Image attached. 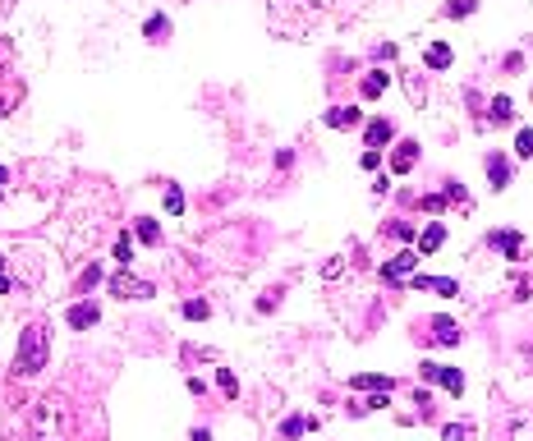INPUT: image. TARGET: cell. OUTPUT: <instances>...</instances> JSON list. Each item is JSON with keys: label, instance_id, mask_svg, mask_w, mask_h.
Segmentation results:
<instances>
[{"label": "cell", "instance_id": "cell-1", "mask_svg": "<svg viewBox=\"0 0 533 441\" xmlns=\"http://www.w3.org/2000/svg\"><path fill=\"white\" fill-rule=\"evenodd\" d=\"M74 432V405L64 396H42L32 409V441H69Z\"/></svg>", "mask_w": 533, "mask_h": 441}, {"label": "cell", "instance_id": "cell-2", "mask_svg": "<svg viewBox=\"0 0 533 441\" xmlns=\"http://www.w3.org/2000/svg\"><path fill=\"white\" fill-rule=\"evenodd\" d=\"M46 354H51V331L46 326H28L23 340H19V359H14V372L19 377H32L46 368Z\"/></svg>", "mask_w": 533, "mask_h": 441}, {"label": "cell", "instance_id": "cell-3", "mask_svg": "<svg viewBox=\"0 0 533 441\" xmlns=\"http://www.w3.org/2000/svg\"><path fill=\"white\" fill-rule=\"evenodd\" d=\"M110 294H115V299H152L156 289L147 285V281H138V276H129V272L120 267V272L110 276Z\"/></svg>", "mask_w": 533, "mask_h": 441}, {"label": "cell", "instance_id": "cell-4", "mask_svg": "<svg viewBox=\"0 0 533 441\" xmlns=\"http://www.w3.org/2000/svg\"><path fill=\"white\" fill-rule=\"evenodd\" d=\"M423 377L446 386L451 396H464V377H460V368H446V363H423Z\"/></svg>", "mask_w": 533, "mask_h": 441}, {"label": "cell", "instance_id": "cell-5", "mask_svg": "<svg viewBox=\"0 0 533 441\" xmlns=\"http://www.w3.org/2000/svg\"><path fill=\"white\" fill-rule=\"evenodd\" d=\"M414 262H418V248H405V253H396V258L381 267V281H405V276L414 272Z\"/></svg>", "mask_w": 533, "mask_h": 441}, {"label": "cell", "instance_id": "cell-6", "mask_svg": "<svg viewBox=\"0 0 533 441\" xmlns=\"http://www.w3.org/2000/svg\"><path fill=\"white\" fill-rule=\"evenodd\" d=\"M410 289H437V294H460V285L451 281V276H410Z\"/></svg>", "mask_w": 533, "mask_h": 441}, {"label": "cell", "instance_id": "cell-7", "mask_svg": "<svg viewBox=\"0 0 533 441\" xmlns=\"http://www.w3.org/2000/svg\"><path fill=\"white\" fill-rule=\"evenodd\" d=\"M492 243H497L510 262H524V239H519L515 230H497V235H492Z\"/></svg>", "mask_w": 533, "mask_h": 441}, {"label": "cell", "instance_id": "cell-8", "mask_svg": "<svg viewBox=\"0 0 533 441\" xmlns=\"http://www.w3.org/2000/svg\"><path fill=\"white\" fill-rule=\"evenodd\" d=\"M318 427V418H308V414H289L285 423H281V441H299L304 432H313Z\"/></svg>", "mask_w": 533, "mask_h": 441}, {"label": "cell", "instance_id": "cell-9", "mask_svg": "<svg viewBox=\"0 0 533 441\" xmlns=\"http://www.w3.org/2000/svg\"><path fill=\"white\" fill-rule=\"evenodd\" d=\"M442 243H446V226H442V221H432V226H427L423 235H418V258H427V253H437Z\"/></svg>", "mask_w": 533, "mask_h": 441}, {"label": "cell", "instance_id": "cell-10", "mask_svg": "<svg viewBox=\"0 0 533 441\" xmlns=\"http://www.w3.org/2000/svg\"><path fill=\"white\" fill-rule=\"evenodd\" d=\"M350 386L354 391H391L396 381L386 377V372H359V377H350Z\"/></svg>", "mask_w": 533, "mask_h": 441}, {"label": "cell", "instance_id": "cell-11", "mask_svg": "<svg viewBox=\"0 0 533 441\" xmlns=\"http://www.w3.org/2000/svg\"><path fill=\"white\" fill-rule=\"evenodd\" d=\"M391 134H396L391 120H368V129H364V138H368V147H372V152H381V143H391Z\"/></svg>", "mask_w": 533, "mask_h": 441}, {"label": "cell", "instance_id": "cell-12", "mask_svg": "<svg viewBox=\"0 0 533 441\" xmlns=\"http://www.w3.org/2000/svg\"><path fill=\"white\" fill-rule=\"evenodd\" d=\"M322 124H327V129H354V124H359V110H354V106H335V110L322 115Z\"/></svg>", "mask_w": 533, "mask_h": 441}, {"label": "cell", "instance_id": "cell-13", "mask_svg": "<svg viewBox=\"0 0 533 441\" xmlns=\"http://www.w3.org/2000/svg\"><path fill=\"white\" fill-rule=\"evenodd\" d=\"M432 340L437 345H460V326L451 318H432Z\"/></svg>", "mask_w": 533, "mask_h": 441}, {"label": "cell", "instance_id": "cell-14", "mask_svg": "<svg viewBox=\"0 0 533 441\" xmlns=\"http://www.w3.org/2000/svg\"><path fill=\"white\" fill-rule=\"evenodd\" d=\"M97 318H102V313H97V304H74V308H69V326H74V331L97 326Z\"/></svg>", "mask_w": 533, "mask_h": 441}, {"label": "cell", "instance_id": "cell-15", "mask_svg": "<svg viewBox=\"0 0 533 441\" xmlns=\"http://www.w3.org/2000/svg\"><path fill=\"white\" fill-rule=\"evenodd\" d=\"M488 180H492V189H506V184H510V166H506V156L488 152Z\"/></svg>", "mask_w": 533, "mask_h": 441}, {"label": "cell", "instance_id": "cell-16", "mask_svg": "<svg viewBox=\"0 0 533 441\" xmlns=\"http://www.w3.org/2000/svg\"><path fill=\"white\" fill-rule=\"evenodd\" d=\"M414 161H418V147H414V143H400L396 152H391V170H396V175H405Z\"/></svg>", "mask_w": 533, "mask_h": 441}, {"label": "cell", "instance_id": "cell-17", "mask_svg": "<svg viewBox=\"0 0 533 441\" xmlns=\"http://www.w3.org/2000/svg\"><path fill=\"white\" fill-rule=\"evenodd\" d=\"M423 64H427V69H446V64H451V46H446V42H432V46L423 51Z\"/></svg>", "mask_w": 533, "mask_h": 441}, {"label": "cell", "instance_id": "cell-18", "mask_svg": "<svg viewBox=\"0 0 533 441\" xmlns=\"http://www.w3.org/2000/svg\"><path fill=\"white\" fill-rule=\"evenodd\" d=\"M510 441H533V414H515L510 418Z\"/></svg>", "mask_w": 533, "mask_h": 441}, {"label": "cell", "instance_id": "cell-19", "mask_svg": "<svg viewBox=\"0 0 533 441\" xmlns=\"http://www.w3.org/2000/svg\"><path fill=\"white\" fill-rule=\"evenodd\" d=\"M386 83H391V78H386V74H381V69H377V74H364V83H359V92H364V97H381V92H386Z\"/></svg>", "mask_w": 533, "mask_h": 441}, {"label": "cell", "instance_id": "cell-20", "mask_svg": "<svg viewBox=\"0 0 533 441\" xmlns=\"http://www.w3.org/2000/svg\"><path fill=\"white\" fill-rule=\"evenodd\" d=\"M180 313H184L189 322H202L207 313H212V308H207V299H184V304H180Z\"/></svg>", "mask_w": 533, "mask_h": 441}, {"label": "cell", "instance_id": "cell-21", "mask_svg": "<svg viewBox=\"0 0 533 441\" xmlns=\"http://www.w3.org/2000/svg\"><path fill=\"white\" fill-rule=\"evenodd\" d=\"M143 32H147V42H161V37H166V32H170L166 14H152V19H147V23H143Z\"/></svg>", "mask_w": 533, "mask_h": 441}, {"label": "cell", "instance_id": "cell-22", "mask_svg": "<svg viewBox=\"0 0 533 441\" xmlns=\"http://www.w3.org/2000/svg\"><path fill=\"white\" fill-rule=\"evenodd\" d=\"M138 239H143V243H161V226H156L152 216H143V221H138Z\"/></svg>", "mask_w": 533, "mask_h": 441}, {"label": "cell", "instance_id": "cell-23", "mask_svg": "<svg viewBox=\"0 0 533 441\" xmlns=\"http://www.w3.org/2000/svg\"><path fill=\"white\" fill-rule=\"evenodd\" d=\"M469 432H473L469 423H446L442 427V441H469Z\"/></svg>", "mask_w": 533, "mask_h": 441}, {"label": "cell", "instance_id": "cell-24", "mask_svg": "<svg viewBox=\"0 0 533 441\" xmlns=\"http://www.w3.org/2000/svg\"><path fill=\"white\" fill-rule=\"evenodd\" d=\"M216 386H221L226 396H239V381H235V372H230V368H221V372H216Z\"/></svg>", "mask_w": 533, "mask_h": 441}, {"label": "cell", "instance_id": "cell-25", "mask_svg": "<svg viewBox=\"0 0 533 441\" xmlns=\"http://www.w3.org/2000/svg\"><path fill=\"white\" fill-rule=\"evenodd\" d=\"M515 156H533V129H519L515 134Z\"/></svg>", "mask_w": 533, "mask_h": 441}, {"label": "cell", "instance_id": "cell-26", "mask_svg": "<svg viewBox=\"0 0 533 441\" xmlns=\"http://www.w3.org/2000/svg\"><path fill=\"white\" fill-rule=\"evenodd\" d=\"M492 120H497V124L510 120V97H492Z\"/></svg>", "mask_w": 533, "mask_h": 441}, {"label": "cell", "instance_id": "cell-27", "mask_svg": "<svg viewBox=\"0 0 533 441\" xmlns=\"http://www.w3.org/2000/svg\"><path fill=\"white\" fill-rule=\"evenodd\" d=\"M129 253H134V239H129V235H120V239H115V262H120V267H129Z\"/></svg>", "mask_w": 533, "mask_h": 441}, {"label": "cell", "instance_id": "cell-28", "mask_svg": "<svg viewBox=\"0 0 533 441\" xmlns=\"http://www.w3.org/2000/svg\"><path fill=\"white\" fill-rule=\"evenodd\" d=\"M166 212H170V216L184 212V193H180V189H166Z\"/></svg>", "mask_w": 533, "mask_h": 441}, {"label": "cell", "instance_id": "cell-29", "mask_svg": "<svg viewBox=\"0 0 533 441\" xmlns=\"http://www.w3.org/2000/svg\"><path fill=\"white\" fill-rule=\"evenodd\" d=\"M446 14H451V19H469L473 14V0H455V5H446Z\"/></svg>", "mask_w": 533, "mask_h": 441}, {"label": "cell", "instance_id": "cell-30", "mask_svg": "<svg viewBox=\"0 0 533 441\" xmlns=\"http://www.w3.org/2000/svg\"><path fill=\"white\" fill-rule=\"evenodd\" d=\"M418 207H423V212H446V193H427Z\"/></svg>", "mask_w": 533, "mask_h": 441}, {"label": "cell", "instance_id": "cell-31", "mask_svg": "<svg viewBox=\"0 0 533 441\" xmlns=\"http://www.w3.org/2000/svg\"><path fill=\"white\" fill-rule=\"evenodd\" d=\"M386 235H391V239H414V230L405 226V221H391V226H386Z\"/></svg>", "mask_w": 533, "mask_h": 441}, {"label": "cell", "instance_id": "cell-32", "mask_svg": "<svg viewBox=\"0 0 533 441\" xmlns=\"http://www.w3.org/2000/svg\"><path fill=\"white\" fill-rule=\"evenodd\" d=\"M97 281H102V272H97V267H88V272L78 276V294H83V289H92Z\"/></svg>", "mask_w": 533, "mask_h": 441}, {"label": "cell", "instance_id": "cell-33", "mask_svg": "<svg viewBox=\"0 0 533 441\" xmlns=\"http://www.w3.org/2000/svg\"><path fill=\"white\" fill-rule=\"evenodd\" d=\"M377 161H381V156H377V152H372V147H368V152H364V156H359V166H364V170H377Z\"/></svg>", "mask_w": 533, "mask_h": 441}, {"label": "cell", "instance_id": "cell-34", "mask_svg": "<svg viewBox=\"0 0 533 441\" xmlns=\"http://www.w3.org/2000/svg\"><path fill=\"white\" fill-rule=\"evenodd\" d=\"M510 294H515V299H529V276H524V281H515V285H510Z\"/></svg>", "mask_w": 533, "mask_h": 441}, {"label": "cell", "instance_id": "cell-35", "mask_svg": "<svg viewBox=\"0 0 533 441\" xmlns=\"http://www.w3.org/2000/svg\"><path fill=\"white\" fill-rule=\"evenodd\" d=\"M0 294H14V281H10V276H0Z\"/></svg>", "mask_w": 533, "mask_h": 441}, {"label": "cell", "instance_id": "cell-36", "mask_svg": "<svg viewBox=\"0 0 533 441\" xmlns=\"http://www.w3.org/2000/svg\"><path fill=\"white\" fill-rule=\"evenodd\" d=\"M193 441H212V432H207V427H198V432H193Z\"/></svg>", "mask_w": 533, "mask_h": 441}, {"label": "cell", "instance_id": "cell-37", "mask_svg": "<svg viewBox=\"0 0 533 441\" xmlns=\"http://www.w3.org/2000/svg\"><path fill=\"white\" fill-rule=\"evenodd\" d=\"M0 267H5V258H0Z\"/></svg>", "mask_w": 533, "mask_h": 441}]
</instances>
